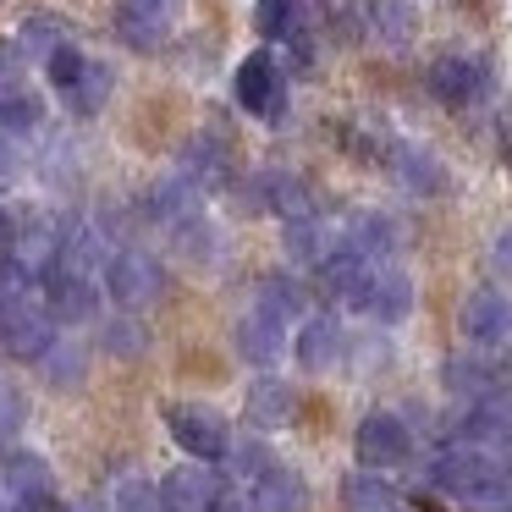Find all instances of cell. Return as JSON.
Wrapping results in <instances>:
<instances>
[{
    "label": "cell",
    "instance_id": "6da1fadb",
    "mask_svg": "<svg viewBox=\"0 0 512 512\" xmlns=\"http://www.w3.org/2000/svg\"><path fill=\"white\" fill-rule=\"evenodd\" d=\"M507 463H501L496 452H485V446H441V452L430 457V485L441 490V496H457L468 501V507H490V501L507 496Z\"/></svg>",
    "mask_w": 512,
    "mask_h": 512
},
{
    "label": "cell",
    "instance_id": "7a4b0ae2",
    "mask_svg": "<svg viewBox=\"0 0 512 512\" xmlns=\"http://www.w3.org/2000/svg\"><path fill=\"white\" fill-rule=\"evenodd\" d=\"M105 292L122 303V314H138V309H149V303H160V292H166V265H160L155 254H144V248H116V254L105 259Z\"/></svg>",
    "mask_w": 512,
    "mask_h": 512
},
{
    "label": "cell",
    "instance_id": "3957f363",
    "mask_svg": "<svg viewBox=\"0 0 512 512\" xmlns=\"http://www.w3.org/2000/svg\"><path fill=\"white\" fill-rule=\"evenodd\" d=\"M160 419H166L171 441H177L188 457H199V463H221L226 446H232L226 419L215 408H204V402H166V408H160Z\"/></svg>",
    "mask_w": 512,
    "mask_h": 512
},
{
    "label": "cell",
    "instance_id": "277c9868",
    "mask_svg": "<svg viewBox=\"0 0 512 512\" xmlns=\"http://www.w3.org/2000/svg\"><path fill=\"white\" fill-rule=\"evenodd\" d=\"M353 452L364 474H386V468H402L413 457V430L397 413H364L353 430Z\"/></svg>",
    "mask_w": 512,
    "mask_h": 512
},
{
    "label": "cell",
    "instance_id": "5b68a950",
    "mask_svg": "<svg viewBox=\"0 0 512 512\" xmlns=\"http://www.w3.org/2000/svg\"><path fill=\"white\" fill-rule=\"evenodd\" d=\"M237 105H243L248 116H265V122H276V116L287 111V78H281V61L270 56V50H254V56L237 67Z\"/></svg>",
    "mask_w": 512,
    "mask_h": 512
},
{
    "label": "cell",
    "instance_id": "8992f818",
    "mask_svg": "<svg viewBox=\"0 0 512 512\" xmlns=\"http://www.w3.org/2000/svg\"><path fill=\"white\" fill-rule=\"evenodd\" d=\"M39 298H45V314L56 325H83V320H94V309H100L94 281L78 276V270H61V265L39 276Z\"/></svg>",
    "mask_w": 512,
    "mask_h": 512
},
{
    "label": "cell",
    "instance_id": "52a82bcc",
    "mask_svg": "<svg viewBox=\"0 0 512 512\" xmlns=\"http://www.w3.org/2000/svg\"><path fill=\"white\" fill-rule=\"evenodd\" d=\"M430 94L441 105H452V111H463V105H474V100H485V89H490V67L485 61H474V56H441V61H430Z\"/></svg>",
    "mask_w": 512,
    "mask_h": 512
},
{
    "label": "cell",
    "instance_id": "ba28073f",
    "mask_svg": "<svg viewBox=\"0 0 512 512\" xmlns=\"http://www.w3.org/2000/svg\"><path fill=\"white\" fill-rule=\"evenodd\" d=\"M463 336L474 347H501L512 342V298L496 287H474L463 298Z\"/></svg>",
    "mask_w": 512,
    "mask_h": 512
},
{
    "label": "cell",
    "instance_id": "9c48e42d",
    "mask_svg": "<svg viewBox=\"0 0 512 512\" xmlns=\"http://www.w3.org/2000/svg\"><path fill=\"white\" fill-rule=\"evenodd\" d=\"M358 309L380 325H402L413 314V276L397 270L391 259H380V265L369 270V287H364V303H358Z\"/></svg>",
    "mask_w": 512,
    "mask_h": 512
},
{
    "label": "cell",
    "instance_id": "30bf717a",
    "mask_svg": "<svg viewBox=\"0 0 512 512\" xmlns=\"http://www.w3.org/2000/svg\"><path fill=\"white\" fill-rule=\"evenodd\" d=\"M386 166H391V177H397L408 193H419V199H441V193H452V171H446L424 144H391Z\"/></svg>",
    "mask_w": 512,
    "mask_h": 512
},
{
    "label": "cell",
    "instance_id": "8fae6325",
    "mask_svg": "<svg viewBox=\"0 0 512 512\" xmlns=\"http://www.w3.org/2000/svg\"><path fill=\"white\" fill-rule=\"evenodd\" d=\"M50 342H56V320H50L39 303H23V309L0 314V347H6L12 358L39 364V358L50 353Z\"/></svg>",
    "mask_w": 512,
    "mask_h": 512
},
{
    "label": "cell",
    "instance_id": "7c38bea8",
    "mask_svg": "<svg viewBox=\"0 0 512 512\" xmlns=\"http://www.w3.org/2000/svg\"><path fill=\"white\" fill-rule=\"evenodd\" d=\"M292 413H298V391H292L287 380L259 375L254 386H248V397H243V424H248L254 435L287 430V424H292Z\"/></svg>",
    "mask_w": 512,
    "mask_h": 512
},
{
    "label": "cell",
    "instance_id": "4fadbf2b",
    "mask_svg": "<svg viewBox=\"0 0 512 512\" xmlns=\"http://www.w3.org/2000/svg\"><path fill=\"white\" fill-rule=\"evenodd\" d=\"M292 353H298L303 375H325V369L342 364L347 336H342V325H336L331 314H309V320L298 325V336H292Z\"/></svg>",
    "mask_w": 512,
    "mask_h": 512
},
{
    "label": "cell",
    "instance_id": "5bb4252c",
    "mask_svg": "<svg viewBox=\"0 0 512 512\" xmlns=\"http://www.w3.org/2000/svg\"><path fill=\"white\" fill-rule=\"evenodd\" d=\"M232 347H237V358H243V364L270 369L281 353H287V325L270 320L265 309H248L243 320L232 325Z\"/></svg>",
    "mask_w": 512,
    "mask_h": 512
},
{
    "label": "cell",
    "instance_id": "9a60e30c",
    "mask_svg": "<svg viewBox=\"0 0 512 512\" xmlns=\"http://www.w3.org/2000/svg\"><path fill=\"white\" fill-rule=\"evenodd\" d=\"M182 177L193 182V188H226L232 182V144L215 133H199L182 144Z\"/></svg>",
    "mask_w": 512,
    "mask_h": 512
},
{
    "label": "cell",
    "instance_id": "2e32d148",
    "mask_svg": "<svg viewBox=\"0 0 512 512\" xmlns=\"http://www.w3.org/2000/svg\"><path fill=\"white\" fill-rule=\"evenodd\" d=\"M160 512H210L215 501H221V490H215V474L210 468H171L166 479H160Z\"/></svg>",
    "mask_w": 512,
    "mask_h": 512
},
{
    "label": "cell",
    "instance_id": "e0dca14e",
    "mask_svg": "<svg viewBox=\"0 0 512 512\" xmlns=\"http://www.w3.org/2000/svg\"><path fill=\"white\" fill-rule=\"evenodd\" d=\"M116 34H122L127 50H160L171 34V12L166 0H122L116 12Z\"/></svg>",
    "mask_w": 512,
    "mask_h": 512
},
{
    "label": "cell",
    "instance_id": "ac0fdd59",
    "mask_svg": "<svg viewBox=\"0 0 512 512\" xmlns=\"http://www.w3.org/2000/svg\"><path fill=\"white\" fill-rule=\"evenodd\" d=\"M369 270H375V259L353 254V248H336V254L320 265V292L358 309V303H364V287H369Z\"/></svg>",
    "mask_w": 512,
    "mask_h": 512
},
{
    "label": "cell",
    "instance_id": "d6986e66",
    "mask_svg": "<svg viewBox=\"0 0 512 512\" xmlns=\"http://www.w3.org/2000/svg\"><path fill=\"white\" fill-rule=\"evenodd\" d=\"M144 215L177 232L182 221H193V215H199V188H193V182L182 177V171H177V177H160L155 188L144 193Z\"/></svg>",
    "mask_w": 512,
    "mask_h": 512
},
{
    "label": "cell",
    "instance_id": "ffe728a7",
    "mask_svg": "<svg viewBox=\"0 0 512 512\" xmlns=\"http://www.w3.org/2000/svg\"><path fill=\"white\" fill-rule=\"evenodd\" d=\"M342 248V232H336L331 221H320V215H303V221H287V259H298V265H314L320 270L325 259Z\"/></svg>",
    "mask_w": 512,
    "mask_h": 512
},
{
    "label": "cell",
    "instance_id": "44dd1931",
    "mask_svg": "<svg viewBox=\"0 0 512 512\" xmlns=\"http://www.w3.org/2000/svg\"><path fill=\"white\" fill-rule=\"evenodd\" d=\"M248 507L254 512H309V485H303V474H292V468L276 463L265 479H254Z\"/></svg>",
    "mask_w": 512,
    "mask_h": 512
},
{
    "label": "cell",
    "instance_id": "7402d4cb",
    "mask_svg": "<svg viewBox=\"0 0 512 512\" xmlns=\"http://www.w3.org/2000/svg\"><path fill=\"white\" fill-rule=\"evenodd\" d=\"M83 375H89L83 342H67V336H56V342H50V353L39 358V380H45L50 391H61V397H72V391L83 386Z\"/></svg>",
    "mask_w": 512,
    "mask_h": 512
},
{
    "label": "cell",
    "instance_id": "603a6c76",
    "mask_svg": "<svg viewBox=\"0 0 512 512\" xmlns=\"http://www.w3.org/2000/svg\"><path fill=\"white\" fill-rule=\"evenodd\" d=\"M259 193H265V210L287 215V221L314 215V188L303 177H292V171H265V177H259Z\"/></svg>",
    "mask_w": 512,
    "mask_h": 512
},
{
    "label": "cell",
    "instance_id": "cb8c5ba5",
    "mask_svg": "<svg viewBox=\"0 0 512 512\" xmlns=\"http://www.w3.org/2000/svg\"><path fill=\"white\" fill-rule=\"evenodd\" d=\"M303 281L298 276H287V270H270V276H259V298H254V309H265L270 320H303Z\"/></svg>",
    "mask_w": 512,
    "mask_h": 512
},
{
    "label": "cell",
    "instance_id": "d4e9b609",
    "mask_svg": "<svg viewBox=\"0 0 512 512\" xmlns=\"http://www.w3.org/2000/svg\"><path fill=\"white\" fill-rule=\"evenodd\" d=\"M342 512H402V501L380 474H364V468H358V474L342 479Z\"/></svg>",
    "mask_w": 512,
    "mask_h": 512
},
{
    "label": "cell",
    "instance_id": "484cf974",
    "mask_svg": "<svg viewBox=\"0 0 512 512\" xmlns=\"http://www.w3.org/2000/svg\"><path fill=\"white\" fill-rule=\"evenodd\" d=\"M111 89H116V72L105 67V61H89V67H83V78L67 89L72 116H100L105 105H111Z\"/></svg>",
    "mask_w": 512,
    "mask_h": 512
},
{
    "label": "cell",
    "instance_id": "4316f807",
    "mask_svg": "<svg viewBox=\"0 0 512 512\" xmlns=\"http://www.w3.org/2000/svg\"><path fill=\"white\" fill-rule=\"evenodd\" d=\"M446 391H457V397H468V402H479V397H490L496 391V369L485 364V358H474V353H457V358H446Z\"/></svg>",
    "mask_w": 512,
    "mask_h": 512
},
{
    "label": "cell",
    "instance_id": "83f0119b",
    "mask_svg": "<svg viewBox=\"0 0 512 512\" xmlns=\"http://www.w3.org/2000/svg\"><path fill=\"white\" fill-rule=\"evenodd\" d=\"M0 479L12 485V496H39V490H56L50 463L39 452H12V457H6V468H0Z\"/></svg>",
    "mask_w": 512,
    "mask_h": 512
},
{
    "label": "cell",
    "instance_id": "f1b7e54d",
    "mask_svg": "<svg viewBox=\"0 0 512 512\" xmlns=\"http://www.w3.org/2000/svg\"><path fill=\"white\" fill-rule=\"evenodd\" d=\"M39 116H45V105H39V94H28V89H0V133L6 138H23V133H34L39 127Z\"/></svg>",
    "mask_w": 512,
    "mask_h": 512
},
{
    "label": "cell",
    "instance_id": "f546056e",
    "mask_svg": "<svg viewBox=\"0 0 512 512\" xmlns=\"http://www.w3.org/2000/svg\"><path fill=\"white\" fill-rule=\"evenodd\" d=\"M100 347L111 358H144L149 353V325L133 320V314H116V320L100 325Z\"/></svg>",
    "mask_w": 512,
    "mask_h": 512
},
{
    "label": "cell",
    "instance_id": "4dcf8cb0",
    "mask_svg": "<svg viewBox=\"0 0 512 512\" xmlns=\"http://www.w3.org/2000/svg\"><path fill=\"white\" fill-rule=\"evenodd\" d=\"M17 45H23V56L50 61L61 45H67V23H61L56 12H34V17L23 23V34H17Z\"/></svg>",
    "mask_w": 512,
    "mask_h": 512
},
{
    "label": "cell",
    "instance_id": "1f68e13d",
    "mask_svg": "<svg viewBox=\"0 0 512 512\" xmlns=\"http://www.w3.org/2000/svg\"><path fill=\"white\" fill-rule=\"evenodd\" d=\"M369 28L391 45H408L413 39V6L408 0H369Z\"/></svg>",
    "mask_w": 512,
    "mask_h": 512
},
{
    "label": "cell",
    "instance_id": "d6a6232c",
    "mask_svg": "<svg viewBox=\"0 0 512 512\" xmlns=\"http://www.w3.org/2000/svg\"><path fill=\"white\" fill-rule=\"evenodd\" d=\"M221 463H232V474H243L248 485H254V479H265L270 468H276V457L265 452V441H259V435H243V441H232L226 446V457Z\"/></svg>",
    "mask_w": 512,
    "mask_h": 512
},
{
    "label": "cell",
    "instance_id": "836d02e7",
    "mask_svg": "<svg viewBox=\"0 0 512 512\" xmlns=\"http://www.w3.org/2000/svg\"><path fill=\"white\" fill-rule=\"evenodd\" d=\"M34 292H39V281L28 276L12 254H0V314H12V309H23V303H34Z\"/></svg>",
    "mask_w": 512,
    "mask_h": 512
},
{
    "label": "cell",
    "instance_id": "e575fe53",
    "mask_svg": "<svg viewBox=\"0 0 512 512\" xmlns=\"http://www.w3.org/2000/svg\"><path fill=\"white\" fill-rule=\"evenodd\" d=\"M171 237H177L182 259H193V265H210V259L221 254V237L210 232V221H204V215H193V221H182Z\"/></svg>",
    "mask_w": 512,
    "mask_h": 512
},
{
    "label": "cell",
    "instance_id": "d590c367",
    "mask_svg": "<svg viewBox=\"0 0 512 512\" xmlns=\"http://www.w3.org/2000/svg\"><path fill=\"white\" fill-rule=\"evenodd\" d=\"M254 28L265 39H292L298 34V0H254Z\"/></svg>",
    "mask_w": 512,
    "mask_h": 512
},
{
    "label": "cell",
    "instance_id": "8d00e7d4",
    "mask_svg": "<svg viewBox=\"0 0 512 512\" xmlns=\"http://www.w3.org/2000/svg\"><path fill=\"white\" fill-rule=\"evenodd\" d=\"M111 512H160V496L138 474H122L111 485Z\"/></svg>",
    "mask_w": 512,
    "mask_h": 512
},
{
    "label": "cell",
    "instance_id": "74e56055",
    "mask_svg": "<svg viewBox=\"0 0 512 512\" xmlns=\"http://www.w3.org/2000/svg\"><path fill=\"white\" fill-rule=\"evenodd\" d=\"M45 67H50V83H56V89H61V94H67V89H72V83H78V78H83V67H89V56H83V50H72V45H61V50H56V56H50V61H45Z\"/></svg>",
    "mask_w": 512,
    "mask_h": 512
},
{
    "label": "cell",
    "instance_id": "f35d334b",
    "mask_svg": "<svg viewBox=\"0 0 512 512\" xmlns=\"http://www.w3.org/2000/svg\"><path fill=\"white\" fill-rule=\"evenodd\" d=\"M490 265H496L501 281H512V226H501L496 243H490Z\"/></svg>",
    "mask_w": 512,
    "mask_h": 512
},
{
    "label": "cell",
    "instance_id": "ab89813d",
    "mask_svg": "<svg viewBox=\"0 0 512 512\" xmlns=\"http://www.w3.org/2000/svg\"><path fill=\"white\" fill-rule=\"evenodd\" d=\"M12 512H67V507H61L56 490H39V496H17Z\"/></svg>",
    "mask_w": 512,
    "mask_h": 512
},
{
    "label": "cell",
    "instance_id": "60d3db41",
    "mask_svg": "<svg viewBox=\"0 0 512 512\" xmlns=\"http://www.w3.org/2000/svg\"><path fill=\"white\" fill-rule=\"evenodd\" d=\"M17 171H23V160H17V144H12L6 133H0V188H6V182H12Z\"/></svg>",
    "mask_w": 512,
    "mask_h": 512
},
{
    "label": "cell",
    "instance_id": "b9f144b4",
    "mask_svg": "<svg viewBox=\"0 0 512 512\" xmlns=\"http://www.w3.org/2000/svg\"><path fill=\"white\" fill-rule=\"evenodd\" d=\"M17 424H23V402L0 397V430H17Z\"/></svg>",
    "mask_w": 512,
    "mask_h": 512
},
{
    "label": "cell",
    "instance_id": "7bdbcfd3",
    "mask_svg": "<svg viewBox=\"0 0 512 512\" xmlns=\"http://www.w3.org/2000/svg\"><path fill=\"white\" fill-rule=\"evenodd\" d=\"M12 237H17V215L6 210V204H0V254H6V248H12Z\"/></svg>",
    "mask_w": 512,
    "mask_h": 512
},
{
    "label": "cell",
    "instance_id": "ee69618b",
    "mask_svg": "<svg viewBox=\"0 0 512 512\" xmlns=\"http://www.w3.org/2000/svg\"><path fill=\"white\" fill-rule=\"evenodd\" d=\"M496 138H501V160H507V166H512V111L501 116V133H496Z\"/></svg>",
    "mask_w": 512,
    "mask_h": 512
},
{
    "label": "cell",
    "instance_id": "f6af8a7d",
    "mask_svg": "<svg viewBox=\"0 0 512 512\" xmlns=\"http://www.w3.org/2000/svg\"><path fill=\"white\" fill-rule=\"evenodd\" d=\"M6 78H12V45L0 39V89H6Z\"/></svg>",
    "mask_w": 512,
    "mask_h": 512
},
{
    "label": "cell",
    "instance_id": "bcb514c9",
    "mask_svg": "<svg viewBox=\"0 0 512 512\" xmlns=\"http://www.w3.org/2000/svg\"><path fill=\"white\" fill-rule=\"evenodd\" d=\"M210 512H254V507H248V501H232V496H221Z\"/></svg>",
    "mask_w": 512,
    "mask_h": 512
},
{
    "label": "cell",
    "instance_id": "7dc6e473",
    "mask_svg": "<svg viewBox=\"0 0 512 512\" xmlns=\"http://www.w3.org/2000/svg\"><path fill=\"white\" fill-rule=\"evenodd\" d=\"M479 512H512V501L501 496V501H490V507H479Z\"/></svg>",
    "mask_w": 512,
    "mask_h": 512
},
{
    "label": "cell",
    "instance_id": "c3c4849f",
    "mask_svg": "<svg viewBox=\"0 0 512 512\" xmlns=\"http://www.w3.org/2000/svg\"><path fill=\"white\" fill-rule=\"evenodd\" d=\"M0 512H12V507H0Z\"/></svg>",
    "mask_w": 512,
    "mask_h": 512
},
{
    "label": "cell",
    "instance_id": "681fc988",
    "mask_svg": "<svg viewBox=\"0 0 512 512\" xmlns=\"http://www.w3.org/2000/svg\"><path fill=\"white\" fill-rule=\"evenodd\" d=\"M507 474H512V468H507Z\"/></svg>",
    "mask_w": 512,
    "mask_h": 512
}]
</instances>
